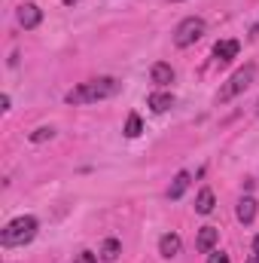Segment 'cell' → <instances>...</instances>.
<instances>
[{
  "label": "cell",
  "mask_w": 259,
  "mask_h": 263,
  "mask_svg": "<svg viewBox=\"0 0 259 263\" xmlns=\"http://www.w3.org/2000/svg\"><path fill=\"white\" fill-rule=\"evenodd\" d=\"M119 92V83L113 77H101V80H92V83H82L76 89H70L64 95L67 104H92V101H101V98H110Z\"/></svg>",
  "instance_id": "cell-1"
},
{
  "label": "cell",
  "mask_w": 259,
  "mask_h": 263,
  "mask_svg": "<svg viewBox=\"0 0 259 263\" xmlns=\"http://www.w3.org/2000/svg\"><path fill=\"white\" fill-rule=\"evenodd\" d=\"M34 236H37V217L25 214V217H15L12 223H6V227H3V233H0V242H3L6 248H15V245H25V242H31Z\"/></svg>",
  "instance_id": "cell-2"
},
{
  "label": "cell",
  "mask_w": 259,
  "mask_h": 263,
  "mask_svg": "<svg viewBox=\"0 0 259 263\" xmlns=\"http://www.w3.org/2000/svg\"><path fill=\"white\" fill-rule=\"evenodd\" d=\"M253 77H256V65H244V67H238L232 77H229V83L220 89V95H217V101L220 104H226V101H232L235 95H241L250 83H253Z\"/></svg>",
  "instance_id": "cell-3"
},
{
  "label": "cell",
  "mask_w": 259,
  "mask_h": 263,
  "mask_svg": "<svg viewBox=\"0 0 259 263\" xmlns=\"http://www.w3.org/2000/svg\"><path fill=\"white\" fill-rule=\"evenodd\" d=\"M204 18H195V15H189V18H183L180 25H177V31H174V43L180 46V49H186V46H192L195 40H201L204 37Z\"/></svg>",
  "instance_id": "cell-4"
},
{
  "label": "cell",
  "mask_w": 259,
  "mask_h": 263,
  "mask_svg": "<svg viewBox=\"0 0 259 263\" xmlns=\"http://www.w3.org/2000/svg\"><path fill=\"white\" fill-rule=\"evenodd\" d=\"M40 22H43L40 6H34V3H21V6H18V25H21V28H37Z\"/></svg>",
  "instance_id": "cell-5"
},
{
  "label": "cell",
  "mask_w": 259,
  "mask_h": 263,
  "mask_svg": "<svg viewBox=\"0 0 259 263\" xmlns=\"http://www.w3.org/2000/svg\"><path fill=\"white\" fill-rule=\"evenodd\" d=\"M238 49H241V43H238V40H223V43H217V46H213V55H217V62H220V65H229L232 59H238Z\"/></svg>",
  "instance_id": "cell-6"
},
{
  "label": "cell",
  "mask_w": 259,
  "mask_h": 263,
  "mask_svg": "<svg viewBox=\"0 0 259 263\" xmlns=\"http://www.w3.org/2000/svg\"><path fill=\"white\" fill-rule=\"evenodd\" d=\"M180 248H183V242H180V236H177V233H168V236H162V239H159V254H162V257H168V260H171V257H177V254H180Z\"/></svg>",
  "instance_id": "cell-7"
},
{
  "label": "cell",
  "mask_w": 259,
  "mask_h": 263,
  "mask_svg": "<svg viewBox=\"0 0 259 263\" xmlns=\"http://www.w3.org/2000/svg\"><path fill=\"white\" fill-rule=\"evenodd\" d=\"M146 104H149L153 114H165V110L174 107V95H171V92H153V95L146 98Z\"/></svg>",
  "instance_id": "cell-8"
},
{
  "label": "cell",
  "mask_w": 259,
  "mask_h": 263,
  "mask_svg": "<svg viewBox=\"0 0 259 263\" xmlns=\"http://www.w3.org/2000/svg\"><path fill=\"white\" fill-rule=\"evenodd\" d=\"M217 239H220V230H213V227H201L198 230V239H195V245H198V251H213V245H217Z\"/></svg>",
  "instance_id": "cell-9"
},
{
  "label": "cell",
  "mask_w": 259,
  "mask_h": 263,
  "mask_svg": "<svg viewBox=\"0 0 259 263\" xmlns=\"http://www.w3.org/2000/svg\"><path fill=\"white\" fill-rule=\"evenodd\" d=\"M149 77H153V83H159V86L174 83V70H171V65H165V62H156L153 70H149Z\"/></svg>",
  "instance_id": "cell-10"
},
{
  "label": "cell",
  "mask_w": 259,
  "mask_h": 263,
  "mask_svg": "<svg viewBox=\"0 0 259 263\" xmlns=\"http://www.w3.org/2000/svg\"><path fill=\"white\" fill-rule=\"evenodd\" d=\"M253 217H256V199L244 196L238 202V220H241V223H253Z\"/></svg>",
  "instance_id": "cell-11"
},
{
  "label": "cell",
  "mask_w": 259,
  "mask_h": 263,
  "mask_svg": "<svg viewBox=\"0 0 259 263\" xmlns=\"http://www.w3.org/2000/svg\"><path fill=\"white\" fill-rule=\"evenodd\" d=\"M189 181H192L189 172H180V175L171 181V187H168V199H180L186 190H189Z\"/></svg>",
  "instance_id": "cell-12"
},
{
  "label": "cell",
  "mask_w": 259,
  "mask_h": 263,
  "mask_svg": "<svg viewBox=\"0 0 259 263\" xmlns=\"http://www.w3.org/2000/svg\"><path fill=\"white\" fill-rule=\"evenodd\" d=\"M195 211H198V214H210V211H213V190L204 187V190L198 193V199H195Z\"/></svg>",
  "instance_id": "cell-13"
},
{
  "label": "cell",
  "mask_w": 259,
  "mask_h": 263,
  "mask_svg": "<svg viewBox=\"0 0 259 263\" xmlns=\"http://www.w3.org/2000/svg\"><path fill=\"white\" fill-rule=\"evenodd\" d=\"M119 254H122V245H119V239H107V242H104V248H101V260L113 263Z\"/></svg>",
  "instance_id": "cell-14"
},
{
  "label": "cell",
  "mask_w": 259,
  "mask_h": 263,
  "mask_svg": "<svg viewBox=\"0 0 259 263\" xmlns=\"http://www.w3.org/2000/svg\"><path fill=\"white\" fill-rule=\"evenodd\" d=\"M140 132H143V123H140V117H137V114H131L128 123H125V135H128V138H137Z\"/></svg>",
  "instance_id": "cell-15"
},
{
  "label": "cell",
  "mask_w": 259,
  "mask_h": 263,
  "mask_svg": "<svg viewBox=\"0 0 259 263\" xmlns=\"http://www.w3.org/2000/svg\"><path fill=\"white\" fill-rule=\"evenodd\" d=\"M52 135H55V129H49V126H40L37 132H31V141H34V144H43V141H49Z\"/></svg>",
  "instance_id": "cell-16"
},
{
  "label": "cell",
  "mask_w": 259,
  "mask_h": 263,
  "mask_svg": "<svg viewBox=\"0 0 259 263\" xmlns=\"http://www.w3.org/2000/svg\"><path fill=\"white\" fill-rule=\"evenodd\" d=\"M207 263H229V254H223V251H210V254H207Z\"/></svg>",
  "instance_id": "cell-17"
},
{
  "label": "cell",
  "mask_w": 259,
  "mask_h": 263,
  "mask_svg": "<svg viewBox=\"0 0 259 263\" xmlns=\"http://www.w3.org/2000/svg\"><path fill=\"white\" fill-rule=\"evenodd\" d=\"M73 263H98V257H95L92 251H82V254H76V260Z\"/></svg>",
  "instance_id": "cell-18"
},
{
  "label": "cell",
  "mask_w": 259,
  "mask_h": 263,
  "mask_svg": "<svg viewBox=\"0 0 259 263\" xmlns=\"http://www.w3.org/2000/svg\"><path fill=\"white\" fill-rule=\"evenodd\" d=\"M253 257H259V233H256V239H253Z\"/></svg>",
  "instance_id": "cell-19"
},
{
  "label": "cell",
  "mask_w": 259,
  "mask_h": 263,
  "mask_svg": "<svg viewBox=\"0 0 259 263\" xmlns=\"http://www.w3.org/2000/svg\"><path fill=\"white\" fill-rule=\"evenodd\" d=\"M64 3H67V6H73V3H79V0H64Z\"/></svg>",
  "instance_id": "cell-20"
},
{
  "label": "cell",
  "mask_w": 259,
  "mask_h": 263,
  "mask_svg": "<svg viewBox=\"0 0 259 263\" xmlns=\"http://www.w3.org/2000/svg\"><path fill=\"white\" fill-rule=\"evenodd\" d=\"M247 263H259V257H250V260H247Z\"/></svg>",
  "instance_id": "cell-21"
},
{
  "label": "cell",
  "mask_w": 259,
  "mask_h": 263,
  "mask_svg": "<svg viewBox=\"0 0 259 263\" xmlns=\"http://www.w3.org/2000/svg\"><path fill=\"white\" fill-rule=\"evenodd\" d=\"M256 114H259V104H256Z\"/></svg>",
  "instance_id": "cell-22"
},
{
  "label": "cell",
  "mask_w": 259,
  "mask_h": 263,
  "mask_svg": "<svg viewBox=\"0 0 259 263\" xmlns=\"http://www.w3.org/2000/svg\"><path fill=\"white\" fill-rule=\"evenodd\" d=\"M174 3H180V0H174Z\"/></svg>",
  "instance_id": "cell-23"
}]
</instances>
